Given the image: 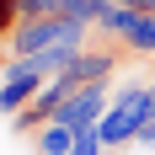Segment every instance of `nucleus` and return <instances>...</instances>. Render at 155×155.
<instances>
[{"instance_id":"9d476101","label":"nucleus","mask_w":155,"mask_h":155,"mask_svg":"<svg viewBox=\"0 0 155 155\" xmlns=\"http://www.w3.org/2000/svg\"><path fill=\"white\" fill-rule=\"evenodd\" d=\"M102 150H107L102 128H80V134H75V150H70V155H102Z\"/></svg>"},{"instance_id":"0eeeda50","label":"nucleus","mask_w":155,"mask_h":155,"mask_svg":"<svg viewBox=\"0 0 155 155\" xmlns=\"http://www.w3.org/2000/svg\"><path fill=\"white\" fill-rule=\"evenodd\" d=\"M75 150V128L70 123H43L32 134V155H70Z\"/></svg>"},{"instance_id":"423d86ee","label":"nucleus","mask_w":155,"mask_h":155,"mask_svg":"<svg viewBox=\"0 0 155 155\" xmlns=\"http://www.w3.org/2000/svg\"><path fill=\"white\" fill-rule=\"evenodd\" d=\"M139 16H144V11H134V5H123V0H118L107 16H96V38H107V43H118V48H123V38L139 27Z\"/></svg>"},{"instance_id":"1a4fd4ad","label":"nucleus","mask_w":155,"mask_h":155,"mask_svg":"<svg viewBox=\"0 0 155 155\" xmlns=\"http://www.w3.org/2000/svg\"><path fill=\"white\" fill-rule=\"evenodd\" d=\"M21 27V0H0V54H5V43H11V32ZM5 64V59H0Z\"/></svg>"},{"instance_id":"6e6552de","label":"nucleus","mask_w":155,"mask_h":155,"mask_svg":"<svg viewBox=\"0 0 155 155\" xmlns=\"http://www.w3.org/2000/svg\"><path fill=\"white\" fill-rule=\"evenodd\" d=\"M123 54H134V59H150L155 54V16H139V27L123 38Z\"/></svg>"},{"instance_id":"f257e3e1","label":"nucleus","mask_w":155,"mask_h":155,"mask_svg":"<svg viewBox=\"0 0 155 155\" xmlns=\"http://www.w3.org/2000/svg\"><path fill=\"white\" fill-rule=\"evenodd\" d=\"M91 27L75 21V16H32L11 32L5 43V59H27V54H43V48H86Z\"/></svg>"},{"instance_id":"20e7f679","label":"nucleus","mask_w":155,"mask_h":155,"mask_svg":"<svg viewBox=\"0 0 155 155\" xmlns=\"http://www.w3.org/2000/svg\"><path fill=\"white\" fill-rule=\"evenodd\" d=\"M107 107H112V91H107V80H96V86H75L70 91V102H64V112H59V123H70L80 134V128H96L102 118H107Z\"/></svg>"},{"instance_id":"ddd939ff","label":"nucleus","mask_w":155,"mask_h":155,"mask_svg":"<svg viewBox=\"0 0 155 155\" xmlns=\"http://www.w3.org/2000/svg\"><path fill=\"white\" fill-rule=\"evenodd\" d=\"M150 118H155V80H150Z\"/></svg>"},{"instance_id":"f03ea898","label":"nucleus","mask_w":155,"mask_h":155,"mask_svg":"<svg viewBox=\"0 0 155 155\" xmlns=\"http://www.w3.org/2000/svg\"><path fill=\"white\" fill-rule=\"evenodd\" d=\"M150 123V86H139V80H128L123 91L112 96V107H107V118H102V139H107V150L112 144H134V134Z\"/></svg>"},{"instance_id":"f8f14e48","label":"nucleus","mask_w":155,"mask_h":155,"mask_svg":"<svg viewBox=\"0 0 155 155\" xmlns=\"http://www.w3.org/2000/svg\"><path fill=\"white\" fill-rule=\"evenodd\" d=\"M91 5H96V11H102V16H107V11H112V5H118V0H91Z\"/></svg>"},{"instance_id":"7ed1b4c3","label":"nucleus","mask_w":155,"mask_h":155,"mask_svg":"<svg viewBox=\"0 0 155 155\" xmlns=\"http://www.w3.org/2000/svg\"><path fill=\"white\" fill-rule=\"evenodd\" d=\"M70 91H75V86H70L64 75H54V80L43 86V91H38V96L27 102V107H21V112L11 118V128L32 139V134H38L43 123H59V112H64V102H70Z\"/></svg>"},{"instance_id":"39448f33","label":"nucleus","mask_w":155,"mask_h":155,"mask_svg":"<svg viewBox=\"0 0 155 155\" xmlns=\"http://www.w3.org/2000/svg\"><path fill=\"white\" fill-rule=\"evenodd\" d=\"M123 64V48L118 43H102V48H75V59L64 70L70 86H96V80H112V70Z\"/></svg>"},{"instance_id":"9b49d317","label":"nucleus","mask_w":155,"mask_h":155,"mask_svg":"<svg viewBox=\"0 0 155 155\" xmlns=\"http://www.w3.org/2000/svg\"><path fill=\"white\" fill-rule=\"evenodd\" d=\"M134 144H144V150H155V118H150V123L139 128V134H134Z\"/></svg>"}]
</instances>
